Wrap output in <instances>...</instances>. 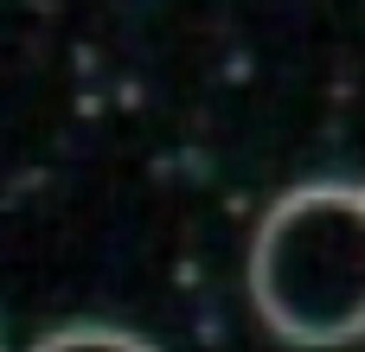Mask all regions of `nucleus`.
<instances>
[{
    "mask_svg": "<svg viewBox=\"0 0 365 352\" xmlns=\"http://www.w3.org/2000/svg\"><path fill=\"white\" fill-rule=\"evenodd\" d=\"M32 352H154V346L141 333H128V327H58Z\"/></svg>",
    "mask_w": 365,
    "mask_h": 352,
    "instance_id": "nucleus-2",
    "label": "nucleus"
},
{
    "mask_svg": "<svg viewBox=\"0 0 365 352\" xmlns=\"http://www.w3.org/2000/svg\"><path fill=\"white\" fill-rule=\"evenodd\" d=\"M250 301L289 346H353L365 327V199L314 180L269 205L250 244Z\"/></svg>",
    "mask_w": 365,
    "mask_h": 352,
    "instance_id": "nucleus-1",
    "label": "nucleus"
}]
</instances>
